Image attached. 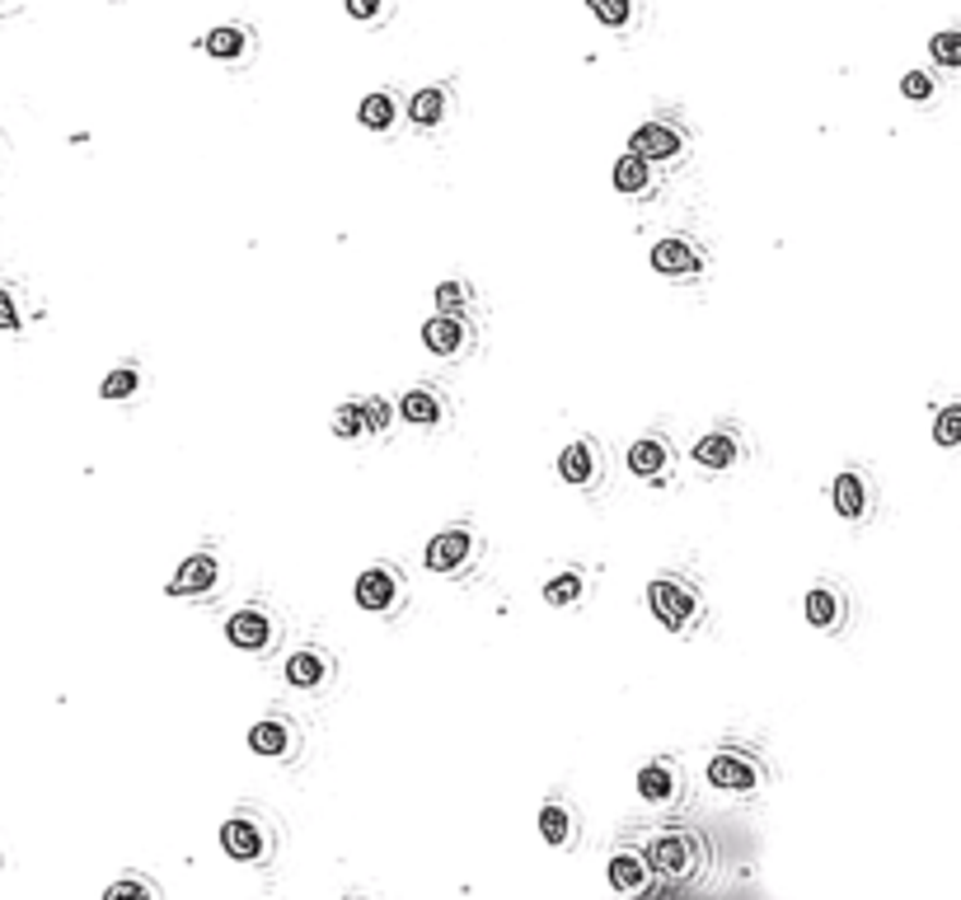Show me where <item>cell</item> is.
<instances>
[{
  "mask_svg": "<svg viewBox=\"0 0 961 900\" xmlns=\"http://www.w3.org/2000/svg\"><path fill=\"white\" fill-rule=\"evenodd\" d=\"M648 605L657 614L661 628H671V634H695V628L704 624V596L689 577L681 573H661L648 581Z\"/></svg>",
  "mask_w": 961,
  "mask_h": 900,
  "instance_id": "1",
  "label": "cell"
},
{
  "mask_svg": "<svg viewBox=\"0 0 961 900\" xmlns=\"http://www.w3.org/2000/svg\"><path fill=\"white\" fill-rule=\"evenodd\" d=\"M479 554H483V535L469 526V520L436 530L428 540V567L436 577H465L469 567L479 563Z\"/></svg>",
  "mask_w": 961,
  "mask_h": 900,
  "instance_id": "2",
  "label": "cell"
},
{
  "mask_svg": "<svg viewBox=\"0 0 961 900\" xmlns=\"http://www.w3.org/2000/svg\"><path fill=\"white\" fill-rule=\"evenodd\" d=\"M628 151L642 155L652 169L657 165L675 169V165L689 160V132L681 128V122H671V118H652V122H642V128L628 136Z\"/></svg>",
  "mask_w": 961,
  "mask_h": 900,
  "instance_id": "3",
  "label": "cell"
},
{
  "mask_svg": "<svg viewBox=\"0 0 961 900\" xmlns=\"http://www.w3.org/2000/svg\"><path fill=\"white\" fill-rule=\"evenodd\" d=\"M648 859H652V867L666 881H689L704 867V840L695 830H681V826H671V830H661L657 840H652V849H648Z\"/></svg>",
  "mask_w": 961,
  "mask_h": 900,
  "instance_id": "4",
  "label": "cell"
},
{
  "mask_svg": "<svg viewBox=\"0 0 961 900\" xmlns=\"http://www.w3.org/2000/svg\"><path fill=\"white\" fill-rule=\"evenodd\" d=\"M708 783H713L718 793H755V788L765 783V765L750 746H722V751H713V760H708Z\"/></svg>",
  "mask_w": 961,
  "mask_h": 900,
  "instance_id": "5",
  "label": "cell"
},
{
  "mask_svg": "<svg viewBox=\"0 0 961 900\" xmlns=\"http://www.w3.org/2000/svg\"><path fill=\"white\" fill-rule=\"evenodd\" d=\"M220 581H226V563H220L212 549H197V554H188L175 567V577L165 581V596H175V600H207V596L220 591Z\"/></svg>",
  "mask_w": 961,
  "mask_h": 900,
  "instance_id": "6",
  "label": "cell"
},
{
  "mask_svg": "<svg viewBox=\"0 0 961 900\" xmlns=\"http://www.w3.org/2000/svg\"><path fill=\"white\" fill-rule=\"evenodd\" d=\"M226 638H230V647H240V652H249V657H267L281 638V624H277L273 610L244 605L226 620Z\"/></svg>",
  "mask_w": 961,
  "mask_h": 900,
  "instance_id": "7",
  "label": "cell"
},
{
  "mask_svg": "<svg viewBox=\"0 0 961 900\" xmlns=\"http://www.w3.org/2000/svg\"><path fill=\"white\" fill-rule=\"evenodd\" d=\"M830 507L840 520H849V526H863L873 512H877V483L868 469H840L830 483Z\"/></svg>",
  "mask_w": 961,
  "mask_h": 900,
  "instance_id": "8",
  "label": "cell"
},
{
  "mask_svg": "<svg viewBox=\"0 0 961 900\" xmlns=\"http://www.w3.org/2000/svg\"><path fill=\"white\" fill-rule=\"evenodd\" d=\"M220 849H226L235 863H263L273 854V830H267V820L254 812H235L226 826H220Z\"/></svg>",
  "mask_w": 961,
  "mask_h": 900,
  "instance_id": "9",
  "label": "cell"
},
{
  "mask_svg": "<svg viewBox=\"0 0 961 900\" xmlns=\"http://www.w3.org/2000/svg\"><path fill=\"white\" fill-rule=\"evenodd\" d=\"M408 600L404 573L394 563H371L367 573L357 577V605L367 614H394Z\"/></svg>",
  "mask_w": 961,
  "mask_h": 900,
  "instance_id": "10",
  "label": "cell"
},
{
  "mask_svg": "<svg viewBox=\"0 0 961 900\" xmlns=\"http://www.w3.org/2000/svg\"><path fill=\"white\" fill-rule=\"evenodd\" d=\"M197 47H202V52H207L212 61H220V67L244 71V67H254V57H259V28H249V24H220V28H212L207 38H197Z\"/></svg>",
  "mask_w": 961,
  "mask_h": 900,
  "instance_id": "11",
  "label": "cell"
},
{
  "mask_svg": "<svg viewBox=\"0 0 961 900\" xmlns=\"http://www.w3.org/2000/svg\"><path fill=\"white\" fill-rule=\"evenodd\" d=\"M708 267V254L689 240V235H666V240L652 244V273L671 277V281H695Z\"/></svg>",
  "mask_w": 961,
  "mask_h": 900,
  "instance_id": "12",
  "label": "cell"
},
{
  "mask_svg": "<svg viewBox=\"0 0 961 900\" xmlns=\"http://www.w3.org/2000/svg\"><path fill=\"white\" fill-rule=\"evenodd\" d=\"M475 324H469V314H432L428 324H422V343H428L432 357H446V361H460L475 352Z\"/></svg>",
  "mask_w": 961,
  "mask_h": 900,
  "instance_id": "13",
  "label": "cell"
},
{
  "mask_svg": "<svg viewBox=\"0 0 961 900\" xmlns=\"http://www.w3.org/2000/svg\"><path fill=\"white\" fill-rule=\"evenodd\" d=\"M249 751L263 755V760H291L301 751V728L287 713H263L254 728H249Z\"/></svg>",
  "mask_w": 961,
  "mask_h": 900,
  "instance_id": "14",
  "label": "cell"
},
{
  "mask_svg": "<svg viewBox=\"0 0 961 900\" xmlns=\"http://www.w3.org/2000/svg\"><path fill=\"white\" fill-rule=\"evenodd\" d=\"M802 610H807V624L821 628V634H844L849 628V596L844 587H834V581H812L807 587V600H802Z\"/></svg>",
  "mask_w": 961,
  "mask_h": 900,
  "instance_id": "15",
  "label": "cell"
},
{
  "mask_svg": "<svg viewBox=\"0 0 961 900\" xmlns=\"http://www.w3.org/2000/svg\"><path fill=\"white\" fill-rule=\"evenodd\" d=\"M628 473H634V479H642V483H666L671 473H675V446L666 436H638L634 446H628Z\"/></svg>",
  "mask_w": 961,
  "mask_h": 900,
  "instance_id": "16",
  "label": "cell"
},
{
  "mask_svg": "<svg viewBox=\"0 0 961 900\" xmlns=\"http://www.w3.org/2000/svg\"><path fill=\"white\" fill-rule=\"evenodd\" d=\"M357 122L375 136H394L408 122V104L399 89H371L367 99L357 104Z\"/></svg>",
  "mask_w": 961,
  "mask_h": 900,
  "instance_id": "17",
  "label": "cell"
},
{
  "mask_svg": "<svg viewBox=\"0 0 961 900\" xmlns=\"http://www.w3.org/2000/svg\"><path fill=\"white\" fill-rule=\"evenodd\" d=\"M334 671H338V661L328 657L320 643L296 647V652L287 657V667H281V675H287L291 689H324L328 681H334Z\"/></svg>",
  "mask_w": 961,
  "mask_h": 900,
  "instance_id": "18",
  "label": "cell"
},
{
  "mask_svg": "<svg viewBox=\"0 0 961 900\" xmlns=\"http://www.w3.org/2000/svg\"><path fill=\"white\" fill-rule=\"evenodd\" d=\"M652 859L648 854H638V849H614L610 854V863H605V877H610V887L620 891V896H648L652 891Z\"/></svg>",
  "mask_w": 961,
  "mask_h": 900,
  "instance_id": "19",
  "label": "cell"
},
{
  "mask_svg": "<svg viewBox=\"0 0 961 900\" xmlns=\"http://www.w3.org/2000/svg\"><path fill=\"white\" fill-rule=\"evenodd\" d=\"M746 460V441L736 428H713L708 436L695 441V465L708 469V473H728Z\"/></svg>",
  "mask_w": 961,
  "mask_h": 900,
  "instance_id": "20",
  "label": "cell"
},
{
  "mask_svg": "<svg viewBox=\"0 0 961 900\" xmlns=\"http://www.w3.org/2000/svg\"><path fill=\"white\" fill-rule=\"evenodd\" d=\"M681 765L671 760V755H657V760H648L638 769V797L648 802V807H671L675 797H681Z\"/></svg>",
  "mask_w": 961,
  "mask_h": 900,
  "instance_id": "21",
  "label": "cell"
},
{
  "mask_svg": "<svg viewBox=\"0 0 961 900\" xmlns=\"http://www.w3.org/2000/svg\"><path fill=\"white\" fill-rule=\"evenodd\" d=\"M605 473V460H601V441L591 436H577L568 451L558 455V479L573 483V488H596Z\"/></svg>",
  "mask_w": 961,
  "mask_h": 900,
  "instance_id": "22",
  "label": "cell"
},
{
  "mask_svg": "<svg viewBox=\"0 0 961 900\" xmlns=\"http://www.w3.org/2000/svg\"><path fill=\"white\" fill-rule=\"evenodd\" d=\"M451 113H455V94H451V85H422V89L413 94V99H408V122H413V128H422V132L446 128Z\"/></svg>",
  "mask_w": 961,
  "mask_h": 900,
  "instance_id": "23",
  "label": "cell"
},
{
  "mask_svg": "<svg viewBox=\"0 0 961 900\" xmlns=\"http://www.w3.org/2000/svg\"><path fill=\"white\" fill-rule=\"evenodd\" d=\"M399 418L408 428H436V422H446V394L436 385H408L399 399Z\"/></svg>",
  "mask_w": 961,
  "mask_h": 900,
  "instance_id": "24",
  "label": "cell"
},
{
  "mask_svg": "<svg viewBox=\"0 0 961 900\" xmlns=\"http://www.w3.org/2000/svg\"><path fill=\"white\" fill-rule=\"evenodd\" d=\"M540 835H544V844L549 849H573L577 844V812H573V802L568 797H544V807H540Z\"/></svg>",
  "mask_w": 961,
  "mask_h": 900,
  "instance_id": "25",
  "label": "cell"
},
{
  "mask_svg": "<svg viewBox=\"0 0 961 900\" xmlns=\"http://www.w3.org/2000/svg\"><path fill=\"white\" fill-rule=\"evenodd\" d=\"M610 179H614V193H624V197H652L657 193V169L634 151H624L620 160H614Z\"/></svg>",
  "mask_w": 961,
  "mask_h": 900,
  "instance_id": "26",
  "label": "cell"
},
{
  "mask_svg": "<svg viewBox=\"0 0 961 900\" xmlns=\"http://www.w3.org/2000/svg\"><path fill=\"white\" fill-rule=\"evenodd\" d=\"M581 596H587V573L581 567H563V573H554L544 581V600L554 610H573L581 605Z\"/></svg>",
  "mask_w": 961,
  "mask_h": 900,
  "instance_id": "27",
  "label": "cell"
},
{
  "mask_svg": "<svg viewBox=\"0 0 961 900\" xmlns=\"http://www.w3.org/2000/svg\"><path fill=\"white\" fill-rule=\"evenodd\" d=\"M587 5L610 34H628V28H638V20H642V0H587Z\"/></svg>",
  "mask_w": 961,
  "mask_h": 900,
  "instance_id": "28",
  "label": "cell"
},
{
  "mask_svg": "<svg viewBox=\"0 0 961 900\" xmlns=\"http://www.w3.org/2000/svg\"><path fill=\"white\" fill-rule=\"evenodd\" d=\"M141 385H146V375H141L136 367H113L104 375V385H99V394L108 404H128V399H136L141 394Z\"/></svg>",
  "mask_w": 961,
  "mask_h": 900,
  "instance_id": "29",
  "label": "cell"
},
{
  "mask_svg": "<svg viewBox=\"0 0 961 900\" xmlns=\"http://www.w3.org/2000/svg\"><path fill=\"white\" fill-rule=\"evenodd\" d=\"M394 418H399V404H389L385 394H367V399H361V422H367L371 436H385Z\"/></svg>",
  "mask_w": 961,
  "mask_h": 900,
  "instance_id": "30",
  "label": "cell"
},
{
  "mask_svg": "<svg viewBox=\"0 0 961 900\" xmlns=\"http://www.w3.org/2000/svg\"><path fill=\"white\" fill-rule=\"evenodd\" d=\"M928 57L938 71H961V28H942L928 38Z\"/></svg>",
  "mask_w": 961,
  "mask_h": 900,
  "instance_id": "31",
  "label": "cell"
},
{
  "mask_svg": "<svg viewBox=\"0 0 961 900\" xmlns=\"http://www.w3.org/2000/svg\"><path fill=\"white\" fill-rule=\"evenodd\" d=\"M934 441L942 451H961V399L942 404L934 413Z\"/></svg>",
  "mask_w": 961,
  "mask_h": 900,
  "instance_id": "32",
  "label": "cell"
},
{
  "mask_svg": "<svg viewBox=\"0 0 961 900\" xmlns=\"http://www.w3.org/2000/svg\"><path fill=\"white\" fill-rule=\"evenodd\" d=\"M469 305H475V287L469 281H441L436 287V314H469Z\"/></svg>",
  "mask_w": 961,
  "mask_h": 900,
  "instance_id": "33",
  "label": "cell"
},
{
  "mask_svg": "<svg viewBox=\"0 0 961 900\" xmlns=\"http://www.w3.org/2000/svg\"><path fill=\"white\" fill-rule=\"evenodd\" d=\"M348 5V14L357 24H371V28H385L394 20V10H399V0H343Z\"/></svg>",
  "mask_w": 961,
  "mask_h": 900,
  "instance_id": "34",
  "label": "cell"
},
{
  "mask_svg": "<svg viewBox=\"0 0 961 900\" xmlns=\"http://www.w3.org/2000/svg\"><path fill=\"white\" fill-rule=\"evenodd\" d=\"M361 432H367V422H361V399H348L334 408V436L343 441H357Z\"/></svg>",
  "mask_w": 961,
  "mask_h": 900,
  "instance_id": "35",
  "label": "cell"
},
{
  "mask_svg": "<svg viewBox=\"0 0 961 900\" xmlns=\"http://www.w3.org/2000/svg\"><path fill=\"white\" fill-rule=\"evenodd\" d=\"M104 900H160V891H155L146 877H118L113 887L104 891Z\"/></svg>",
  "mask_w": 961,
  "mask_h": 900,
  "instance_id": "36",
  "label": "cell"
},
{
  "mask_svg": "<svg viewBox=\"0 0 961 900\" xmlns=\"http://www.w3.org/2000/svg\"><path fill=\"white\" fill-rule=\"evenodd\" d=\"M901 94H905L910 104H934V99H938V81H934L928 71H910L905 81H901Z\"/></svg>",
  "mask_w": 961,
  "mask_h": 900,
  "instance_id": "37",
  "label": "cell"
},
{
  "mask_svg": "<svg viewBox=\"0 0 961 900\" xmlns=\"http://www.w3.org/2000/svg\"><path fill=\"white\" fill-rule=\"evenodd\" d=\"M24 328V314H20V300H14L10 287H0V334H20Z\"/></svg>",
  "mask_w": 961,
  "mask_h": 900,
  "instance_id": "38",
  "label": "cell"
},
{
  "mask_svg": "<svg viewBox=\"0 0 961 900\" xmlns=\"http://www.w3.org/2000/svg\"><path fill=\"white\" fill-rule=\"evenodd\" d=\"M348 900H361V896H348Z\"/></svg>",
  "mask_w": 961,
  "mask_h": 900,
  "instance_id": "39",
  "label": "cell"
},
{
  "mask_svg": "<svg viewBox=\"0 0 961 900\" xmlns=\"http://www.w3.org/2000/svg\"><path fill=\"white\" fill-rule=\"evenodd\" d=\"M0 5H5V0H0Z\"/></svg>",
  "mask_w": 961,
  "mask_h": 900,
  "instance_id": "40",
  "label": "cell"
}]
</instances>
